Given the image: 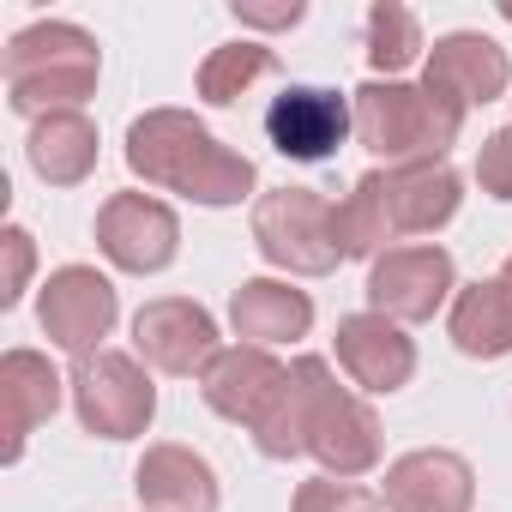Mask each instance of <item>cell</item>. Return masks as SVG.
Segmentation results:
<instances>
[{"label": "cell", "instance_id": "1", "mask_svg": "<svg viewBox=\"0 0 512 512\" xmlns=\"http://www.w3.org/2000/svg\"><path fill=\"white\" fill-rule=\"evenodd\" d=\"M253 446L266 458L308 452V458H320L326 476L350 482V476H368L380 464V416L356 392H344L320 356H302L290 368V392H284L278 416L253 434Z\"/></svg>", "mask_w": 512, "mask_h": 512}, {"label": "cell", "instance_id": "2", "mask_svg": "<svg viewBox=\"0 0 512 512\" xmlns=\"http://www.w3.org/2000/svg\"><path fill=\"white\" fill-rule=\"evenodd\" d=\"M127 169L145 187L181 193L193 205H241L253 187H260L253 157L229 151L187 109H151V115H139L127 127Z\"/></svg>", "mask_w": 512, "mask_h": 512}, {"label": "cell", "instance_id": "3", "mask_svg": "<svg viewBox=\"0 0 512 512\" xmlns=\"http://www.w3.org/2000/svg\"><path fill=\"white\" fill-rule=\"evenodd\" d=\"M464 181L452 163H410V169H368L350 199L338 205V241L344 260H380L398 235H434L458 217Z\"/></svg>", "mask_w": 512, "mask_h": 512}, {"label": "cell", "instance_id": "4", "mask_svg": "<svg viewBox=\"0 0 512 512\" xmlns=\"http://www.w3.org/2000/svg\"><path fill=\"white\" fill-rule=\"evenodd\" d=\"M97 67H103L97 37L67 25V19L19 31L7 43V61H0V73H7V103L31 121L79 109L97 91Z\"/></svg>", "mask_w": 512, "mask_h": 512}, {"label": "cell", "instance_id": "5", "mask_svg": "<svg viewBox=\"0 0 512 512\" xmlns=\"http://www.w3.org/2000/svg\"><path fill=\"white\" fill-rule=\"evenodd\" d=\"M464 115L452 97L428 91V85H398V79H368L356 91V139L386 157L392 169L410 163H446V151L464 133Z\"/></svg>", "mask_w": 512, "mask_h": 512}, {"label": "cell", "instance_id": "6", "mask_svg": "<svg viewBox=\"0 0 512 512\" xmlns=\"http://www.w3.org/2000/svg\"><path fill=\"white\" fill-rule=\"evenodd\" d=\"M253 247H260L278 272L326 278L344 260L338 205L320 199L314 187H278V193H266L260 205H253Z\"/></svg>", "mask_w": 512, "mask_h": 512}, {"label": "cell", "instance_id": "7", "mask_svg": "<svg viewBox=\"0 0 512 512\" xmlns=\"http://www.w3.org/2000/svg\"><path fill=\"white\" fill-rule=\"evenodd\" d=\"M73 410L85 422V434H103V440H133L151 428L157 416V386L151 374L127 356V350H97V356H79L73 368Z\"/></svg>", "mask_w": 512, "mask_h": 512}, {"label": "cell", "instance_id": "8", "mask_svg": "<svg viewBox=\"0 0 512 512\" xmlns=\"http://www.w3.org/2000/svg\"><path fill=\"white\" fill-rule=\"evenodd\" d=\"M458 290L452 253L446 247H386L374 272H368V308L386 314L392 326H422L446 308V296Z\"/></svg>", "mask_w": 512, "mask_h": 512}, {"label": "cell", "instance_id": "9", "mask_svg": "<svg viewBox=\"0 0 512 512\" xmlns=\"http://www.w3.org/2000/svg\"><path fill=\"white\" fill-rule=\"evenodd\" d=\"M115 314H121L115 284L97 266H61V272H49V284L37 296V326L67 356H97L103 338L115 332Z\"/></svg>", "mask_w": 512, "mask_h": 512}, {"label": "cell", "instance_id": "10", "mask_svg": "<svg viewBox=\"0 0 512 512\" xmlns=\"http://www.w3.org/2000/svg\"><path fill=\"white\" fill-rule=\"evenodd\" d=\"M199 392H205V404L217 416L260 434L278 416L284 392H290V368L260 344H235V350H217V362L199 374Z\"/></svg>", "mask_w": 512, "mask_h": 512}, {"label": "cell", "instance_id": "11", "mask_svg": "<svg viewBox=\"0 0 512 512\" xmlns=\"http://www.w3.org/2000/svg\"><path fill=\"white\" fill-rule=\"evenodd\" d=\"M97 247L109 253V266L121 272H163L181 247V223L163 199L151 193H109L97 211Z\"/></svg>", "mask_w": 512, "mask_h": 512}, {"label": "cell", "instance_id": "12", "mask_svg": "<svg viewBox=\"0 0 512 512\" xmlns=\"http://www.w3.org/2000/svg\"><path fill=\"white\" fill-rule=\"evenodd\" d=\"M133 344L157 374H205L217 362V320L187 296H157L133 314Z\"/></svg>", "mask_w": 512, "mask_h": 512}, {"label": "cell", "instance_id": "13", "mask_svg": "<svg viewBox=\"0 0 512 512\" xmlns=\"http://www.w3.org/2000/svg\"><path fill=\"white\" fill-rule=\"evenodd\" d=\"M356 133V109L326 91V85H290L272 109H266V139L296 157V163H326L344 151V139Z\"/></svg>", "mask_w": 512, "mask_h": 512}, {"label": "cell", "instance_id": "14", "mask_svg": "<svg viewBox=\"0 0 512 512\" xmlns=\"http://www.w3.org/2000/svg\"><path fill=\"white\" fill-rule=\"evenodd\" d=\"M422 85L440 91V97H452L458 109H476V103L506 97L512 61H506V49H500L494 37H482V31H452V37H440V43L428 49Z\"/></svg>", "mask_w": 512, "mask_h": 512}, {"label": "cell", "instance_id": "15", "mask_svg": "<svg viewBox=\"0 0 512 512\" xmlns=\"http://www.w3.org/2000/svg\"><path fill=\"white\" fill-rule=\"evenodd\" d=\"M380 494L392 512H470L476 506V470L446 446H422L386 470Z\"/></svg>", "mask_w": 512, "mask_h": 512}, {"label": "cell", "instance_id": "16", "mask_svg": "<svg viewBox=\"0 0 512 512\" xmlns=\"http://www.w3.org/2000/svg\"><path fill=\"white\" fill-rule=\"evenodd\" d=\"M332 344H338V368L362 392H398L416 374V344L386 314H350V320H338Z\"/></svg>", "mask_w": 512, "mask_h": 512}, {"label": "cell", "instance_id": "17", "mask_svg": "<svg viewBox=\"0 0 512 512\" xmlns=\"http://www.w3.org/2000/svg\"><path fill=\"white\" fill-rule=\"evenodd\" d=\"M61 386L67 380L37 350H7V356H0V428H7V452H0V458H7V464H19L25 440L55 416Z\"/></svg>", "mask_w": 512, "mask_h": 512}, {"label": "cell", "instance_id": "18", "mask_svg": "<svg viewBox=\"0 0 512 512\" xmlns=\"http://www.w3.org/2000/svg\"><path fill=\"white\" fill-rule=\"evenodd\" d=\"M145 512H217V470L193 446H151L133 470Z\"/></svg>", "mask_w": 512, "mask_h": 512}, {"label": "cell", "instance_id": "19", "mask_svg": "<svg viewBox=\"0 0 512 512\" xmlns=\"http://www.w3.org/2000/svg\"><path fill=\"white\" fill-rule=\"evenodd\" d=\"M229 326H235V338L260 344V350L296 344V338H308V326H314V302H308L302 290L278 284V278H247V284L229 296Z\"/></svg>", "mask_w": 512, "mask_h": 512}, {"label": "cell", "instance_id": "20", "mask_svg": "<svg viewBox=\"0 0 512 512\" xmlns=\"http://www.w3.org/2000/svg\"><path fill=\"white\" fill-rule=\"evenodd\" d=\"M452 344L476 362H500L512 356V296L500 278H476L452 296V320H446Z\"/></svg>", "mask_w": 512, "mask_h": 512}, {"label": "cell", "instance_id": "21", "mask_svg": "<svg viewBox=\"0 0 512 512\" xmlns=\"http://www.w3.org/2000/svg\"><path fill=\"white\" fill-rule=\"evenodd\" d=\"M25 157H31V169H37L49 187H79V181L97 169V127H91L79 109L43 115V121L31 127V139H25Z\"/></svg>", "mask_w": 512, "mask_h": 512}, {"label": "cell", "instance_id": "22", "mask_svg": "<svg viewBox=\"0 0 512 512\" xmlns=\"http://www.w3.org/2000/svg\"><path fill=\"white\" fill-rule=\"evenodd\" d=\"M278 67V55L266 49V43H223V49H211L205 61H199V97L211 103V109H229L253 79H266Z\"/></svg>", "mask_w": 512, "mask_h": 512}, {"label": "cell", "instance_id": "23", "mask_svg": "<svg viewBox=\"0 0 512 512\" xmlns=\"http://www.w3.org/2000/svg\"><path fill=\"white\" fill-rule=\"evenodd\" d=\"M422 55V25L410 7H398V0H374L368 7V67L374 73H404L410 61Z\"/></svg>", "mask_w": 512, "mask_h": 512}, {"label": "cell", "instance_id": "24", "mask_svg": "<svg viewBox=\"0 0 512 512\" xmlns=\"http://www.w3.org/2000/svg\"><path fill=\"white\" fill-rule=\"evenodd\" d=\"M296 512H380V500L356 482H338V476H314L296 488Z\"/></svg>", "mask_w": 512, "mask_h": 512}, {"label": "cell", "instance_id": "25", "mask_svg": "<svg viewBox=\"0 0 512 512\" xmlns=\"http://www.w3.org/2000/svg\"><path fill=\"white\" fill-rule=\"evenodd\" d=\"M0 247H7V272H0V308H13V302L25 296V284H31V266H37V241H31V229L7 223V229H0Z\"/></svg>", "mask_w": 512, "mask_h": 512}, {"label": "cell", "instance_id": "26", "mask_svg": "<svg viewBox=\"0 0 512 512\" xmlns=\"http://www.w3.org/2000/svg\"><path fill=\"white\" fill-rule=\"evenodd\" d=\"M476 181L488 199H512V127L488 133L482 151H476Z\"/></svg>", "mask_w": 512, "mask_h": 512}, {"label": "cell", "instance_id": "27", "mask_svg": "<svg viewBox=\"0 0 512 512\" xmlns=\"http://www.w3.org/2000/svg\"><path fill=\"white\" fill-rule=\"evenodd\" d=\"M235 19L241 25H260V31H290V25L308 19V7H302V0H290V7H235Z\"/></svg>", "mask_w": 512, "mask_h": 512}, {"label": "cell", "instance_id": "28", "mask_svg": "<svg viewBox=\"0 0 512 512\" xmlns=\"http://www.w3.org/2000/svg\"><path fill=\"white\" fill-rule=\"evenodd\" d=\"M500 284H506V296H512V253H506V266H500Z\"/></svg>", "mask_w": 512, "mask_h": 512}, {"label": "cell", "instance_id": "29", "mask_svg": "<svg viewBox=\"0 0 512 512\" xmlns=\"http://www.w3.org/2000/svg\"><path fill=\"white\" fill-rule=\"evenodd\" d=\"M500 19H512V0H500Z\"/></svg>", "mask_w": 512, "mask_h": 512}, {"label": "cell", "instance_id": "30", "mask_svg": "<svg viewBox=\"0 0 512 512\" xmlns=\"http://www.w3.org/2000/svg\"><path fill=\"white\" fill-rule=\"evenodd\" d=\"M380 512H386V506H380Z\"/></svg>", "mask_w": 512, "mask_h": 512}]
</instances>
